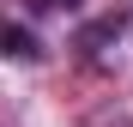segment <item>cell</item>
I'll list each match as a JSON object with an SVG mask.
<instances>
[{"label":"cell","mask_w":133,"mask_h":127,"mask_svg":"<svg viewBox=\"0 0 133 127\" xmlns=\"http://www.w3.org/2000/svg\"><path fill=\"white\" fill-rule=\"evenodd\" d=\"M0 55H6V61H42V42L24 24H0Z\"/></svg>","instance_id":"6da1fadb"},{"label":"cell","mask_w":133,"mask_h":127,"mask_svg":"<svg viewBox=\"0 0 133 127\" xmlns=\"http://www.w3.org/2000/svg\"><path fill=\"white\" fill-rule=\"evenodd\" d=\"M115 30H121L115 18H103V24H91V30L79 36V49H85V55H103V42H115Z\"/></svg>","instance_id":"7a4b0ae2"},{"label":"cell","mask_w":133,"mask_h":127,"mask_svg":"<svg viewBox=\"0 0 133 127\" xmlns=\"http://www.w3.org/2000/svg\"><path fill=\"white\" fill-rule=\"evenodd\" d=\"M79 0H30V12H73Z\"/></svg>","instance_id":"3957f363"}]
</instances>
